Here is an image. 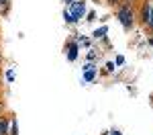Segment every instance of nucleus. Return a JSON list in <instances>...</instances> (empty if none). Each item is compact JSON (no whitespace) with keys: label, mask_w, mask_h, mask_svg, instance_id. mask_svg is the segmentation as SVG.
Listing matches in <instances>:
<instances>
[{"label":"nucleus","mask_w":153,"mask_h":135,"mask_svg":"<svg viewBox=\"0 0 153 135\" xmlns=\"http://www.w3.org/2000/svg\"><path fill=\"white\" fill-rule=\"evenodd\" d=\"M117 19L120 21V25L125 27V31H131L133 25H135V10H133V4H120L117 8Z\"/></svg>","instance_id":"f257e3e1"},{"label":"nucleus","mask_w":153,"mask_h":135,"mask_svg":"<svg viewBox=\"0 0 153 135\" xmlns=\"http://www.w3.org/2000/svg\"><path fill=\"white\" fill-rule=\"evenodd\" d=\"M71 8H74V12H70V14H71V19H74V23H76L84 12H86V4H84V2H74Z\"/></svg>","instance_id":"f03ea898"},{"label":"nucleus","mask_w":153,"mask_h":135,"mask_svg":"<svg viewBox=\"0 0 153 135\" xmlns=\"http://www.w3.org/2000/svg\"><path fill=\"white\" fill-rule=\"evenodd\" d=\"M147 4H149V12H147V23H145V27L149 31H153V0H147Z\"/></svg>","instance_id":"7ed1b4c3"},{"label":"nucleus","mask_w":153,"mask_h":135,"mask_svg":"<svg viewBox=\"0 0 153 135\" xmlns=\"http://www.w3.org/2000/svg\"><path fill=\"white\" fill-rule=\"evenodd\" d=\"M8 127H10V119L0 117V135H8Z\"/></svg>","instance_id":"20e7f679"},{"label":"nucleus","mask_w":153,"mask_h":135,"mask_svg":"<svg viewBox=\"0 0 153 135\" xmlns=\"http://www.w3.org/2000/svg\"><path fill=\"white\" fill-rule=\"evenodd\" d=\"M68 49H70V53H68V60L74 61L78 57V43H68Z\"/></svg>","instance_id":"39448f33"},{"label":"nucleus","mask_w":153,"mask_h":135,"mask_svg":"<svg viewBox=\"0 0 153 135\" xmlns=\"http://www.w3.org/2000/svg\"><path fill=\"white\" fill-rule=\"evenodd\" d=\"M147 12H149V4H147V0L141 4V23L145 25L147 23Z\"/></svg>","instance_id":"423d86ee"},{"label":"nucleus","mask_w":153,"mask_h":135,"mask_svg":"<svg viewBox=\"0 0 153 135\" xmlns=\"http://www.w3.org/2000/svg\"><path fill=\"white\" fill-rule=\"evenodd\" d=\"M8 135H19V125H16V119H10V127H8Z\"/></svg>","instance_id":"0eeeda50"},{"label":"nucleus","mask_w":153,"mask_h":135,"mask_svg":"<svg viewBox=\"0 0 153 135\" xmlns=\"http://www.w3.org/2000/svg\"><path fill=\"white\" fill-rule=\"evenodd\" d=\"M94 78H96V70L94 68H92V70H86V74H84V80H86V82H92Z\"/></svg>","instance_id":"6e6552de"},{"label":"nucleus","mask_w":153,"mask_h":135,"mask_svg":"<svg viewBox=\"0 0 153 135\" xmlns=\"http://www.w3.org/2000/svg\"><path fill=\"white\" fill-rule=\"evenodd\" d=\"M8 6H10V2H8V0H0V12H2V14H6V12H8Z\"/></svg>","instance_id":"1a4fd4ad"},{"label":"nucleus","mask_w":153,"mask_h":135,"mask_svg":"<svg viewBox=\"0 0 153 135\" xmlns=\"http://www.w3.org/2000/svg\"><path fill=\"white\" fill-rule=\"evenodd\" d=\"M106 31H108L106 27H100V29H96V31H94V39H100V37H104Z\"/></svg>","instance_id":"9d476101"},{"label":"nucleus","mask_w":153,"mask_h":135,"mask_svg":"<svg viewBox=\"0 0 153 135\" xmlns=\"http://www.w3.org/2000/svg\"><path fill=\"white\" fill-rule=\"evenodd\" d=\"M108 4H110V6H120V4H123V0H108Z\"/></svg>","instance_id":"9b49d317"},{"label":"nucleus","mask_w":153,"mask_h":135,"mask_svg":"<svg viewBox=\"0 0 153 135\" xmlns=\"http://www.w3.org/2000/svg\"><path fill=\"white\" fill-rule=\"evenodd\" d=\"M123 63H125V57H123V55H118V57H117V66H123Z\"/></svg>","instance_id":"f8f14e48"},{"label":"nucleus","mask_w":153,"mask_h":135,"mask_svg":"<svg viewBox=\"0 0 153 135\" xmlns=\"http://www.w3.org/2000/svg\"><path fill=\"white\" fill-rule=\"evenodd\" d=\"M6 78H8V82H12V80H14V72H12V70H10V72L6 74Z\"/></svg>","instance_id":"ddd939ff"},{"label":"nucleus","mask_w":153,"mask_h":135,"mask_svg":"<svg viewBox=\"0 0 153 135\" xmlns=\"http://www.w3.org/2000/svg\"><path fill=\"white\" fill-rule=\"evenodd\" d=\"M88 60H90V61L96 60V53H94V51H90V53H88Z\"/></svg>","instance_id":"4468645a"},{"label":"nucleus","mask_w":153,"mask_h":135,"mask_svg":"<svg viewBox=\"0 0 153 135\" xmlns=\"http://www.w3.org/2000/svg\"><path fill=\"white\" fill-rule=\"evenodd\" d=\"M106 70L108 72H114V63H106Z\"/></svg>","instance_id":"2eb2a0df"},{"label":"nucleus","mask_w":153,"mask_h":135,"mask_svg":"<svg viewBox=\"0 0 153 135\" xmlns=\"http://www.w3.org/2000/svg\"><path fill=\"white\" fill-rule=\"evenodd\" d=\"M63 2H65L68 6H71V4H74V0H63Z\"/></svg>","instance_id":"dca6fc26"},{"label":"nucleus","mask_w":153,"mask_h":135,"mask_svg":"<svg viewBox=\"0 0 153 135\" xmlns=\"http://www.w3.org/2000/svg\"><path fill=\"white\" fill-rule=\"evenodd\" d=\"M112 135H120V131H112Z\"/></svg>","instance_id":"f3484780"},{"label":"nucleus","mask_w":153,"mask_h":135,"mask_svg":"<svg viewBox=\"0 0 153 135\" xmlns=\"http://www.w3.org/2000/svg\"><path fill=\"white\" fill-rule=\"evenodd\" d=\"M0 110H2V100H0Z\"/></svg>","instance_id":"a211bd4d"},{"label":"nucleus","mask_w":153,"mask_h":135,"mask_svg":"<svg viewBox=\"0 0 153 135\" xmlns=\"http://www.w3.org/2000/svg\"><path fill=\"white\" fill-rule=\"evenodd\" d=\"M151 33H153V31H151Z\"/></svg>","instance_id":"6ab92c4d"}]
</instances>
